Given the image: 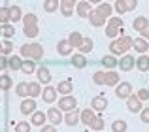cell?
Listing matches in <instances>:
<instances>
[{"label":"cell","mask_w":149,"mask_h":132,"mask_svg":"<svg viewBox=\"0 0 149 132\" xmlns=\"http://www.w3.org/2000/svg\"><path fill=\"white\" fill-rule=\"evenodd\" d=\"M21 57L30 59V60H40V59H44V47L38 42L25 44V45H21Z\"/></svg>","instance_id":"cell-1"},{"label":"cell","mask_w":149,"mask_h":132,"mask_svg":"<svg viewBox=\"0 0 149 132\" xmlns=\"http://www.w3.org/2000/svg\"><path fill=\"white\" fill-rule=\"evenodd\" d=\"M93 81L96 85H108V87H115L119 83V74L117 72H95Z\"/></svg>","instance_id":"cell-2"},{"label":"cell","mask_w":149,"mask_h":132,"mask_svg":"<svg viewBox=\"0 0 149 132\" xmlns=\"http://www.w3.org/2000/svg\"><path fill=\"white\" fill-rule=\"evenodd\" d=\"M132 44H134V40H132V38L121 36L119 40H115V42H111V44H109V51H111V55H125V53L132 47Z\"/></svg>","instance_id":"cell-3"},{"label":"cell","mask_w":149,"mask_h":132,"mask_svg":"<svg viewBox=\"0 0 149 132\" xmlns=\"http://www.w3.org/2000/svg\"><path fill=\"white\" fill-rule=\"evenodd\" d=\"M121 28H123V19L121 17H109L108 25H106V36L108 38H115Z\"/></svg>","instance_id":"cell-4"},{"label":"cell","mask_w":149,"mask_h":132,"mask_svg":"<svg viewBox=\"0 0 149 132\" xmlns=\"http://www.w3.org/2000/svg\"><path fill=\"white\" fill-rule=\"evenodd\" d=\"M76 106H77V100L72 94H62V98L58 100V110L61 111H72L76 110Z\"/></svg>","instance_id":"cell-5"},{"label":"cell","mask_w":149,"mask_h":132,"mask_svg":"<svg viewBox=\"0 0 149 132\" xmlns=\"http://www.w3.org/2000/svg\"><path fill=\"white\" fill-rule=\"evenodd\" d=\"M117 66H119V70H123V72H130V70L136 66V60H134L132 55H127V53H125V55L119 59V64Z\"/></svg>","instance_id":"cell-6"},{"label":"cell","mask_w":149,"mask_h":132,"mask_svg":"<svg viewBox=\"0 0 149 132\" xmlns=\"http://www.w3.org/2000/svg\"><path fill=\"white\" fill-rule=\"evenodd\" d=\"M36 100L34 98H30V96H26L25 100L21 102V113L23 115H32L34 111H36Z\"/></svg>","instance_id":"cell-7"},{"label":"cell","mask_w":149,"mask_h":132,"mask_svg":"<svg viewBox=\"0 0 149 132\" xmlns=\"http://www.w3.org/2000/svg\"><path fill=\"white\" fill-rule=\"evenodd\" d=\"M127 108H128V111H132V113H140V111L143 110L142 108V100L138 98V94H130L127 98Z\"/></svg>","instance_id":"cell-8"},{"label":"cell","mask_w":149,"mask_h":132,"mask_svg":"<svg viewBox=\"0 0 149 132\" xmlns=\"http://www.w3.org/2000/svg\"><path fill=\"white\" fill-rule=\"evenodd\" d=\"M47 119L51 121V125H61L62 121H64V115H62V111L58 110V108H49L47 110Z\"/></svg>","instance_id":"cell-9"},{"label":"cell","mask_w":149,"mask_h":132,"mask_svg":"<svg viewBox=\"0 0 149 132\" xmlns=\"http://www.w3.org/2000/svg\"><path fill=\"white\" fill-rule=\"evenodd\" d=\"M130 94H132V85L127 83V81L119 83V87L115 89V96L117 98H128Z\"/></svg>","instance_id":"cell-10"},{"label":"cell","mask_w":149,"mask_h":132,"mask_svg":"<svg viewBox=\"0 0 149 132\" xmlns=\"http://www.w3.org/2000/svg\"><path fill=\"white\" fill-rule=\"evenodd\" d=\"M57 87H44V91H42V96H44V102L45 104H53L57 102Z\"/></svg>","instance_id":"cell-11"},{"label":"cell","mask_w":149,"mask_h":132,"mask_svg":"<svg viewBox=\"0 0 149 132\" xmlns=\"http://www.w3.org/2000/svg\"><path fill=\"white\" fill-rule=\"evenodd\" d=\"M57 51H58V55H62V57H70L72 51H74V45L70 44L68 40H61L57 44Z\"/></svg>","instance_id":"cell-12"},{"label":"cell","mask_w":149,"mask_h":132,"mask_svg":"<svg viewBox=\"0 0 149 132\" xmlns=\"http://www.w3.org/2000/svg\"><path fill=\"white\" fill-rule=\"evenodd\" d=\"M81 111H77V110H72V111H66V115H64V123L68 126H76L77 123L81 121Z\"/></svg>","instance_id":"cell-13"},{"label":"cell","mask_w":149,"mask_h":132,"mask_svg":"<svg viewBox=\"0 0 149 132\" xmlns=\"http://www.w3.org/2000/svg\"><path fill=\"white\" fill-rule=\"evenodd\" d=\"M76 11L79 17H89V13H91V2L89 0H83V2H77L76 4Z\"/></svg>","instance_id":"cell-14"},{"label":"cell","mask_w":149,"mask_h":132,"mask_svg":"<svg viewBox=\"0 0 149 132\" xmlns=\"http://www.w3.org/2000/svg\"><path fill=\"white\" fill-rule=\"evenodd\" d=\"M96 13L100 15L102 19H104V21H108L109 17H111V11H113V6L111 4H98V8H96Z\"/></svg>","instance_id":"cell-15"},{"label":"cell","mask_w":149,"mask_h":132,"mask_svg":"<svg viewBox=\"0 0 149 132\" xmlns=\"http://www.w3.org/2000/svg\"><path fill=\"white\" fill-rule=\"evenodd\" d=\"M91 108L95 111H104L106 108H108V98H106V96H95V98H93V104H91Z\"/></svg>","instance_id":"cell-16"},{"label":"cell","mask_w":149,"mask_h":132,"mask_svg":"<svg viewBox=\"0 0 149 132\" xmlns=\"http://www.w3.org/2000/svg\"><path fill=\"white\" fill-rule=\"evenodd\" d=\"M45 121H47V113H44V111H34L32 113V117H30V125H34V126H42V125H45Z\"/></svg>","instance_id":"cell-17"},{"label":"cell","mask_w":149,"mask_h":132,"mask_svg":"<svg viewBox=\"0 0 149 132\" xmlns=\"http://www.w3.org/2000/svg\"><path fill=\"white\" fill-rule=\"evenodd\" d=\"M70 63H72L74 68H85L87 66V57L83 55V53H74V57L70 59Z\"/></svg>","instance_id":"cell-18"},{"label":"cell","mask_w":149,"mask_h":132,"mask_svg":"<svg viewBox=\"0 0 149 132\" xmlns=\"http://www.w3.org/2000/svg\"><path fill=\"white\" fill-rule=\"evenodd\" d=\"M36 74H38V81H40V83L47 85L51 81V72H49V68H45V66H40V68L36 70Z\"/></svg>","instance_id":"cell-19"},{"label":"cell","mask_w":149,"mask_h":132,"mask_svg":"<svg viewBox=\"0 0 149 132\" xmlns=\"http://www.w3.org/2000/svg\"><path fill=\"white\" fill-rule=\"evenodd\" d=\"M79 117H81V123H85V125L89 126L93 123V119L96 117V113H95V110H93V108H91V110H89V108H85V110H81V115H79Z\"/></svg>","instance_id":"cell-20"},{"label":"cell","mask_w":149,"mask_h":132,"mask_svg":"<svg viewBox=\"0 0 149 132\" xmlns=\"http://www.w3.org/2000/svg\"><path fill=\"white\" fill-rule=\"evenodd\" d=\"M72 91H74V83L70 79H64L57 85V92H61V94H70Z\"/></svg>","instance_id":"cell-21"},{"label":"cell","mask_w":149,"mask_h":132,"mask_svg":"<svg viewBox=\"0 0 149 132\" xmlns=\"http://www.w3.org/2000/svg\"><path fill=\"white\" fill-rule=\"evenodd\" d=\"M132 47H134V51H138V53H146L149 49V42L146 38H136L134 44H132Z\"/></svg>","instance_id":"cell-22"},{"label":"cell","mask_w":149,"mask_h":132,"mask_svg":"<svg viewBox=\"0 0 149 132\" xmlns=\"http://www.w3.org/2000/svg\"><path fill=\"white\" fill-rule=\"evenodd\" d=\"M0 36L2 38H13L15 36V26L10 25V23H4V25L0 26Z\"/></svg>","instance_id":"cell-23"},{"label":"cell","mask_w":149,"mask_h":132,"mask_svg":"<svg viewBox=\"0 0 149 132\" xmlns=\"http://www.w3.org/2000/svg\"><path fill=\"white\" fill-rule=\"evenodd\" d=\"M104 126H106V123H104V117L96 115V117L93 119V123L89 125V129H91V130H95V132H102V130H104Z\"/></svg>","instance_id":"cell-24"},{"label":"cell","mask_w":149,"mask_h":132,"mask_svg":"<svg viewBox=\"0 0 149 132\" xmlns=\"http://www.w3.org/2000/svg\"><path fill=\"white\" fill-rule=\"evenodd\" d=\"M136 68H138L140 72H149V57H146L142 53V57L136 59Z\"/></svg>","instance_id":"cell-25"},{"label":"cell","mask_w":149,"mask_h":132,"mask_svg":"<svg viewBox=\"0 0 149 132\" xmlns=\"http://www.w3.org/2000/svg\"><path fill=\"white\" fill-rule=\"evenodd\" d=\"M119 64V60H117V57L115 55H106V57H102V66L104 68H115V66Z\"/></svg>","instance_id":"cell-26"},{"label":"cell","mask_w":149,"mask_h":132,"mask_svg":"<svg viewBox=\"0 0 149 132\" xmlns=\"http://www.w3.org/2000/svg\"><path fill=\"white\" fill-rule=\"evenodd\" d=\"M10 21H13V23L23 21V11L19 6H10Z\"/></svg>","instance_id":"cell-27"},{"label":"cell","mask_w":149,"mask_h":132,"mask_svg":"<svg viewBox=\"0 0 149 132\" xmlns=\"http://www.w3.org/2000/svg\"><path fill=\"white\" fill-rule=\"evenodd\" d=\"M147 25H149V21H147V17H143V15H140V17H136L134 21H132V26H134V30H138V32H142Z\"/></svg>","instance_id":"cell-28"},{"label":"cell","mask_w":149,"mask_h":132,"mask_svg":"<svg viewBox=\"0 0 149 132\" xmlns=\"http://www.w3.org/2000/svg\"><path fill=\"white\" fill-rule=\"evenodd\" d=\"M42 94V87H40V81H32L29 83V96L30 98H36V96Z\"/></svg>","instance_id":"cell-29"},{"label":"cell","mask_w":149,"mask_h":132,"mask_svg":"<svg viewBox=\"0 0 149 132\" xmlns=\"http://www.w3.org/2000/svg\"><path fill=\"white\" fill-rule=\"evenodd\" d=\"M61 8V0H44V10L47 13H53Z\"/></svg>","instance_id":"cell-30"},{"label":"cell","mask_w":149,"mask_h":132,"mask_svg":"<svg viewBox=\"0 0 149 132\" xmlns=\"http://www.w3.org/2000/svg\"><path fill=\"white\" fill-rule=\"evenodd\" d=\"M38 32H40L38 25H25V26H23V34H25L26 38H36Z\"/></svg>","instance_id":"cell-31"},{"label":"cell","mask_w":149,"mask_h":132,"mask_svg":"<svg viewBox=\"0 0 149 132\" xmlns=\"http://www.w3.org/2000/svg\"><path fill=\"white\" fill-rule=\"evenodd\" d=\"M11 51H13V42H10V38H6L4 42H0V53L2 55H11Z\"/></svg>","instance_id":"cell-32"},{"label":"cell","mask_w":149,"mask_h":132,"mask_svg":"<svg viewBox=\"0 0 149 132\" xmlns=\"http://www.w3.org/2000/svg\"><path fill=\"white\" fill-rule=\"evenodd\" d=\"M21 64H23V59H21V57H8V68H10V70H13V72H15V70H21Z\"/></svg>","instance_id":"cell-33"},{"label":"cell","mask_w":149,"mask_h":132,"mask_svg":"<svg viewBox=\"0 0 149 132\" xmlns=\"http://www.w3.org/2000/svg\"><path fill=\"white\" fill-rule=\"evenodd\" d=\"M36 60H30V59H26V60H23V64H21V72L23 74H32V72H36Z\"/></svg>","instance_id":"cell-34"},{"label":"cell","mask_w":149,"mask_h":132,"mask_svg":"<svg viewBox=\"0 0 149 132\" xmlns=\"http://www.w3.org/2000/svg\"><path fill=\"white\" fill-rule=\"evenodd\" d=\"M93 47H95V44H93V38H83V44H81L77 49H79V53H83V55H85V53H91Z\"/></svg>","instance_id":"cell-35"},{"label":"cell","mask_w":149,"mask_h":132,"mask_svg":"<svg viewBox=\"0 0 149 132\" xmlns=\"http://www.w3.org/2000/svg\"><path fill=\"white\" fill-rule=\"evenodd\" d=\"M89 23H91L93 26H104V23H106V21H104V19L100 17L98 13H96L95 10H93L91 13H89Z\"/></svg>","instance_id":"cell-36"},{"label":"cell","mask_w":149,"mask_h":132,"mask_svg":"<svg viewBox=\"0 0 149 132\" xmlns=\"http://www.w3.org/2000/svg\"><path fill=\"white\" fill-rule=\"evenodd\" d=\"M68 42L74 45V47H79V45L83 44V36H81V34L77 32V30H74V32L68 36Z\"/></svg>","instance_id":"cell-37"},{"label":"cell","mask_w":149,"mask_h":132,"mask_svg":"<svg viewBox=\"0 0 149 132\" xmlns=\"http://www.w3.org/2000/svg\"><path fill=\"white\" fill-rule=\"evenodd\" d=\"M13 87V81H11V77L8 76V74H2L0 76V89L2 91H8V89Z\"/></svg>","instance_id":"cell-38"},{"label":"cell","mask_w":149,"mask_h":132,"mask_svg":"<svg viewBox=\"0 0 149 132\" xmlns=\"http://www.w3.org/2000/svg\"><path fill=\"white\" fill-rule=\"evenodd\" d=\"M15 92H17V96H21V98H26V96H29V83H25V81L17 83Z\"/></svg>","instance_id":"cell-39"},{"label":"cell","mask_w":149,"mask_h":132,"mask_svg":"<svg viewBox=\"0 0 149 132\" xmlns=\"http://www.w3.org/2000/svg\"><path fill=\"white\" fill-rule=\"evenodd\" d=\"M111 132H127V123H125L123 119L113 121L111 123Z\"/></svg>","instance_id":"cell-40"},{"label":"cell","mask_w":149,"mask_h":132,"mask_svg":"<svg viewBox=\"0 0 149 132\" xmlns=\"http://www.w3.org/2000/svg\"><path fill=\"white\" fill-rule=\"evenodd\" d=\"M23 23H25V25H38L36 13H25L23 15Z\"/></svg>","instance_id":"cell-41"},{"label":"cell","mask_w":149,"mask_h":132,"mask_svg":"<svg viewBox=\"0 0 149 132\" xmlns=\"http://www.w3.org/2000/svg\"><path fill=\"white\" fill-rule=\"evenodd\" d=\"M113 10H115V11H117L119 15L127 13V6H125V0H117V2L113 4Z\"/></svg>","instance_id":"cell-42"},{"label":"cell","mask_w":149,"mask_h":132,"mask_svg":"<svg viewBox=\"0 0 149 132\" xmlns=\"http://www.w3.org/2000/svg\"><path fill=\"white\" fill-rule=\"evenodd\" d=\"M15 132H30V123L19 121L17 125H15Z\"/></svg>","instance_id":"cell-43"},{"label":"cell","mask_w":149,"mask_h":132,"mask_svg":"<svg viewBox=\"0 0 149 132\" xmlns=\"http://www.w3.org/2000/svg\"><path fill=\"white\" fill-rule=\"evenodd\" d=\"M10 21V8H0V23H8Z\"/></svg>","instance_id":"cell-44"},{"label":"cell","mask_w":149,"mask_h":132,"mask_svg":"<svg viewBox=\"0 0 149 132\" xmlns=\"http://www.w3.org/2000/svg\"><path fill=\"white\" fill-rule=\"evenodd\" d=\"M125 6H127V11H134L138 6V0H125Z\"/></svg>","instance_id":"cell-45"},{"label":"cell","mask_w":149,"mask_h":132,"mask_svg":"<svg viewBox=\"0 0 149 132\" xmlns=\"http://www.w3.org/2000/svg\"><path fill=\"white\" fill-rule=\"evenodd\" d=\"M138 98L142 100V102L149 100V91H147V89H140V91H138Z\"/></svg>","instance_id":"cell-46"},{"label":"cell","mask_w":149,"mask_h":132,"mask_svg":"<svg viewBox=\"0 0 149 132\" xmlns=\"http://www.w3.org/2000/svg\"><path fill=\"white\" fill-rule=\"evenodd\" d=\"M61 13L64 15V17H70V15L74 13V8H68V6H61Z\"/></svg>","instance_id":"cell-47"},{"label":"cell","mask_w":149,"mask_h":132,"mask_svg":"<svg viewBox=\"0 0 149 132\" xmlns=\"http://www.w3.org/2000/svg\"><path fill=\"white\" fill-rule=\"evenodd\" d=\"M6 68H8V57L6 55H0V72H4Z\"/></svg>","instance_id":"cell-48"},{"label":"cell","mask_w":149,"mask_h":132,"mask_svg":"<svg viewBox=\"0 0 149 132\" xmlns=\"http://www.w3.org/2000/svg\"><path fill=\"white\" fill-rule=\"evenodd\" d=\"M140 115H142V121L143 123H149V108H143V110L140 111Z\"/></svg>","instance_id":"cell-49"},{"label":"cell","mask_w":149,"mask_h":132,"mask_svg":"<svg viewBox=\"0 0 149 132\" xmlns=\"http://www.w3.org/2000/svg\"><path fill=\"white\" fill-rule=\"evenodd\" d=\"M40 132H57V129H55V125H42Z\"/></svg>","instance_id":"cell-50"},{"label":"cell","mask_w":149,"mask_h":132,"mask_svg":"<svg viewBox=\"0 0 149 132\" xmlns=\"http://www.w3.org/2000/svg\"><path fill=\"white\" fill-rule=\"evenodd\" d=\"M77 4V0H61V6H68V8H74Z\"/></svg>","instance_id":"cell-51"},{"label":"cell","mask_w":149,"mask_h":132,"mask_svg":"<svg viewBox=\"0 0 149 132\" xmlns=\"http://www.w3.org/2000/svg\"><path fill=\"white\" fill-rule=\"evenodd\" d=\"M140 34H142V38H146V40H149V25H147V26H146V28H143Z\"/></svg>","instance_id":"cell-52"},{"label":"cell","mask_w":149,"mask_h":132,"mask_svg":"<svg viewBox=\"0 0 149 132\" xmlns=\"http://www.w3.org/2000/svg\"><path fill=\"white\" fill-rule=\"evenodd\" d=\"M89 2H91V4H100L102 0H89Z\"/></svg>","instance_id":"cell-53"},{"label":"cell","mask_w":149,"mask_h":132,"mask_svg":"<svg viewBox=\"0 0 149 132\" xmlns=\"http://www.w3.org/2000/svg\"><path fill=\"white\" fill-rule=\"evenodd\" d=\"M93 132H95V130H93Z\"/></svg>","instance_id":"cell-54"}]
</instances>
